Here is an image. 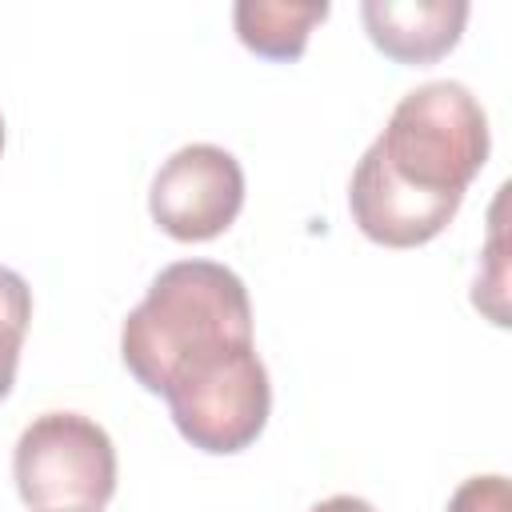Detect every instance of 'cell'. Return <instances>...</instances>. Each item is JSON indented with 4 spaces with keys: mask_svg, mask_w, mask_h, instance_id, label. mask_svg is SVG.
<instances>
[{
    "mask_svg": "<svg viewBox=\"0 0 512 512\" xmlns=\"http://www.w3.org/2000/svg\"><path fill=\"white\" fill-rule=\"evenodd\" d=\"M0 152H4V116H0Z\"/></svg>",
    "mask_w": 512,
    "mask_h": 512,
    "instance_id": "11",
    "label": "cell"
},
{
    "mask_svg": "<svg viewBox=\"0 0 512 512\" xmlns=\"http://www.w3.org/2000/svg\"><path fill=\"white\" fill-rule=\"evenodd\" d=\"M252 340V300L244 280L216 260H176L160 268L144 300L120 328V360L152 396L168 380L228 344Z\"/></svg>",
    "mask_w": 512,
    "mask_h": 512,
    "instance_id": "2",
    "label": "cell"
},
{
    "mask_svg": "<svg viewBox=\"0 0 512 512\" xmlns=\"http://www.w3.org/2000/svg\"><path fill=\"white\" fill-rule=\"evenodd\" d=\"M176 432L208 452L232 456L256 444L272 412V384L256 344H228L184 364L160 392Z\"/></svg>",
    "mask_w": 512,
    "mask_h": 512,
    "instance_id": "3",
    "label": "cell"
},
{
    "mask_svg": "<svg viewBox=\"0 0 512 512\" xmlns=\"http://www.w3.org/2000/svg\"><path fill=\"white\" fill-rule=\"evenodd\" d=\"M244 208V168L220 144L176 148L148 188V212L160 232L184 244L216 240Z\"/></svg>",
    "mask_w": 512,
    "mask_h": 512,
    "instance_id": "5",
    "label": "cell"
},
{
    "mask_svg": "<svg viewBox=\"0 0 512 512\" xmlns=\"http://www.w3.org/2000/svg\"><path fill=\"white\" fill-rule=\"evenodd\" d=\"M488 160V116L460 80L400 96L348 180L356 228L384 248L436 240Z\"/></svg>",
    "mask_w": 512,
    "mask_h": 512,
    "instance_id": "1",
    "label": "cell"
},
{
    "mask_svg": "<svg viewBox=\"0 0 512 512\" xmlns=\"http://www.w3.org/2000/svg\"><path fill=\"white\" fill-rule=\"evenodd\" d=\"M464 0H364L360 20L368 40L396 64H436L460 44L468 24Z\"/></svg>",
    "mask_w": 512,
    "mask_h": 512,
    "instance_id": "6",
    "label": "cell"
},
{
    "mask_svg": "<svg viewBox=\"0 0 512 512\" xmlns=\"http://www.w3.org/2000/svg\"><path fill=\"white\" fill-rule=\"evenodd\" d=\"M308 512H376L364 496H348V492H340V496H328V500H320V504H312Z\"/></svg>",
    "mask_w": 512,
    "mask_h": 512,
    "instance_id": "10",
    "label": "cell"
},
{
    "mask_svg": "<svg viewBox=\"0 0 512 512\" xmlns=\"http://www.w3.org/2000/svg\"><path fill=\"white\" fill-rule=\"evenodd\" d=\"M328 20V4L324 0H308V4H288V0H240L232 8V24L236 36L248 52L264 56V60H300L308 48V36L316 24Z\"/></svg>",
    "mask_w": 512,
    "mask_h": 512,
    "instance_id": "7",
    "label": "cell"
},
{
    "mask_svg": "<svg viewBox=\"0 0 512 512\" xmlns=\"http://www.w3.org/2000/svg\"><path fill=\"white\" fill-rule=\"evenodd\" d=\"M448 512H512V488L504 476H468L452 500Z\"/></svg>",
    "mask_w": 512,
    "mask_h": 512,
    "instance_id": "9",
    "label": "cell"
},
{
    "mask_svg": "<svg viewBox=\"0 0 512 512\" xmlns=\"http://www.w3.org/2000/svg\"><path fill=\"white\" fill-rule=\"evenodd\" d=\"M28 320H32V288L20 272L0 264V400L12 392Z\"/></svg>",
    "mask_w": 512,
    "mask_h": 512,
    "instance_id": "8",
    "label": "cell"
},
{
    "mask_svg": "<svg viewBox=\"0 0 512 512\" xmlns=\"http://www.w3.org/2000/svg\"><path fill=\"white\" fill-rule=\"evenodd\" d=\"M12 476L28 512H104L116 492V448L92 416L44 412L20 432Z\"/></svg>",
    "mask_w": 512,
    "mask_h": 512,
    "instance_id": "4",
    "label": "cell"
}]
</instances>
